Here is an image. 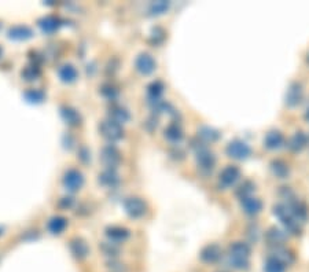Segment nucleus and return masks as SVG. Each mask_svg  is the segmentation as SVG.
I'll return each mask as SVG.
<instances>
[{"mask_svg":"<svg viewBox=\"0 0 309 272\" xmlns=\"http://www.w3.org/2000/svg\"><path fill=\"white\" fill-rule=\"evenodd\" d=\"M250 259V246L245 242H234L228 249V264L235 269H247Z\"/></svg>","mask_w":309,"mask_h":272,"instance_id":"obj_1","label":"nucleus"},{"mask_svg":"<svg viewBox=\"0 0 309 272\" xmlns=\"http://www.w3.org/2000/svg\"><path fill=\"white\" fill-rule=\"evenodd\" d=\"M273 214L275 217L280 220L283 227L286 228L287 232H290L293 235H298L301 232V223L294 217V214L291 213L286 204H277L273 206Z\"/></svg>","mask_w":309,"mask_h":272,"instance_id":"obj_2","label":"nucleus"},{"mask_svg":"<svg viewBox=\"0 0 309 272\" xmlns=\"http://www.w3.org/2000/svg\"><path fill=\"white\" fill-rule=\"evenodd\" d=\"M99 131L100 135L103 136L105 139H107L109 142H117L120 139H123L124 136V129L123 125L114 123L113 120H103L102 123L99 124Z\"/></svg>","mask_w":309,"mask_h":272,"instance_id":"obj_3","label":"nucleus"},{"mask_svg":"<svg viewBox=\"0 0 309 272\" xmlns=\"http://www.w3.org/2000/svg\"><path fill=\"white\" fill-rule=\"evenodd\" d=\"M195 159H196V165L200 167V169L202 172L209 173L213 171L214 164H216V157H214L213 153L209 151L205 146H196Z\"/></svg>","mask_w":309,"mask_h":272,"instance_id":"obj_4","label":"nucleus"},{"mask_svg":"<svg viewBox=\"0 0 309 272\" xmlns=\"http://www.w3.org/2000/svg\"><path fill=\"white\" fill-rule=\"evenodd\" d=\"M226 153L231 158L243 161V159L249 158L250 154H251V149L246 142L237 139V141H232L228 143L227 147H226Z\"/></svg>","mask_w":309,"mask_h":272,"instance_id":"obj_5","label":"nucleus"},{"mask_svg":"<svg viewBox=\"0 0 309 272\" xmlns=\"http://www.w3.org/2000/svg\"><path fill=\"white\" fill-rule=\"evenodd\" d=\"M124 209L129 217L139 219L145 216L146 212H147V205L139 197H129L124 202Z\"/></svg>","mask_w":309,"mask_h":272,"instance_id":"obj_6","label":"nucleus"},{"mask_svg":"<svg viewBox=\"0 0 309 272\" xmlns=\"http://www.w3.org/2000/svg\"><path fill=\"white\" fill-rule=\"evenodd\" d=\"M62 183H64V187L66 190L76 193L84 184V175L80 171H77V169H69V171L65 172Z\"/></svg>","mask_w":309,"mask_h":272,"instance_id":"obj_7","label":"nucleus"},{"mask_svg":"<svg viewBox=\"0 0 309 272\" xmlns=\"http://www.w3.org/2000/svg\"><path fill=\"white\" fill-rule=\"evenodd\" d=\"M100 161L105 165L106 169H116V167L121 161V154H120L119 149L111 145L105 146L100 150Z\"/></svg>","mask_w":309,"mask_h":272,"instance_id":"obj_8","label":"nucleus"},{"mask_svg":"<svg viewBox=\"0 0 309 272\" xmlns=\"http://www.w3.org/2000/svg\"><path fill=\"white\" fill-rule=\"evenodd\" d=\"M135 68L143 76H149L157 69V62L153 58V55H150L149 52H142V54L137 55L136 61H135Z\"/></svg>","mask_w":309,"mask_h":272,"instance_id":"obj_9","label":"nucleus"},{"mask_svg":"<svg viewBox=\"0 0 309 272\" xmlns=\"http://www.w3.org/2000/svg\"><path fill=\"white\" fill-rule=\"evenodd\" d=\"M239 179H241V171H239L238 167H234V165L226 167L220 173V177H218L220 184L223 187H232Z\"/></svg>","mask_w":309,"mask_h":272,"instance_id":"obj_10","label":"nucleus"},{"mask_svg":"<svg viewBox=\"0 0 309 272\" xmlns=\"http://www.w3.org/2000/svg\"><path fill=\"white\" fill-rule=\"evenodd\" d=\"M223 256V250L217 243H210V245L205 246L204 249L201 250L200 259L206 264L217 263L218 260L221 259Z\"/></svg>","mask_w":309,"mask_h":272,"instance_id":"obj_11","label":"nucleus"},{"mask_svg":"<svg viewBox=\"0 0 309 272\" xmlns=\"http://www.w3.org/2000/svg\"><path fill=\"white\" fill-rule=\"evenodd\" d=\"M304 96V90L301 83H291L286 92V104L289 107H296L301 103Z\"/></svg>","mask_w":309,"mask_h":272,"instance_id":"obj_12","label":"nucleus"},{"mask_svg":"<svg viewBox=\"0 0 309 272\" xmlns=\"http://www.w3.org/2000/svg\"><path fill=\"white\" fill-rule=\"evenodd\" d=\"M241 206L243 209V212L249 216H256L263 210V202L257 197H246L243 200H241Z\"/></svg>","mask_w":309,"mask_h":272,"instance_id":"obj_13","label":"nucleus"},{"mask_svg":"<svg viewBox=\"0 0 309 272\" xmlns=\"http://www.w3.org/2000/svg\"><path fill=\"white\" fill-rule=\"evenodd\" d=\"M106 236L113 243H123V242H125L131 236V232L127 228H124V227L113 226L106 228Z\"/></svg>","mask_w":309,"mask_h":272,"instance_id":"obj_14","label":"nucleus"},{"mask_svg":"<svg viewBox=\"0 0 309 272\" xmlns=\"http://www.w3.org/2000/svg\"><path fill=\"white\" fill-rule=\"evenodd\" d=\"M69 248H70V252L74 254V257H77V259H84L90 253L88 243L82 238H73L69 243Z\"/></svg>","mask_w":309,"mask_h":272,"instance_id":"obj_15","label":"nucleus"},{"mask_svg":"<svg viewBox=\"0 0 309 272\" xmlns=\"http://www.w3.org/2000/svg\"><path fill=\"white\" fill-rule=\"evenodd\" d=\"M7 35H9L10 40L25 41L33 36V31L31 28L23 26V25H17V26L11 28Z\"/></svg>","mask_w":309,"mask_h":272,"instance_id":"obj_16","label":"nucleus"},{"mask_svg":"<svg viewBox=\"0 0 309 272\" xmlns=\"http://www.w3.org/2000/svg\"><path fill=\"white\" fill-rule=\"evenodd\" d=\"M285 143V136L279 131H269L264 139V146L268 150L280 149Z\"/></svg>","mask_w":309,"mask_h":272,"instance_id":"obj_17","label":"nucleus"},{"mask_svg":"<svg viewBox=\"0 0 309 272\" xmlns=\"http://www.w3.org/2000/svg\"><path fill=\"white\" fill-rule=\"evenodd\" d=\"M308 145V136L305 135L304 132H296L294 135L291 136L290 141L287 143L289 149L293 151V153H298L301 150H304Z\"/></svg>","mask_w":309,"mask_h":272,"instance_id":"obj_18","label":"nucleus"},{"mask_svg":"<svg viewBox=\"0 0 309 272\" xmlns=\"http://www.w3.org/2000/svg\"><path fill=\"white\" fill-rule=\"evenodd\" d=\"M39 28H40L41 31L44 33H54L57 32L60 26L62 25L61 23V19L57 18V17H52V15H48V17H44V18L39 19Z\"/></svg>","mask_w":309,"mask_h":272,"instance_id":"obj_19","label":"nucleus"},{"mask_svg":"<svg viewBox=\"0 0 309 272\" xmlns=\"http://www.w3.org/2000/svg\"><path fill=\"white\" fill-rule=\"evenodd\" d=\"M99 183L102 186L113 188V187H116L120 183L119 173L116 172V169H105L99 175Z\"/></svg>","mask_w":309,"mask_h":272,"instance_id":"obj_20","label":"nucleus"},{"mask_svg":"<svg viewBox=\"0 0 309 272\" xmlns=\"http://www.w3.org/2000/svg\"><path fill=\"white\" fill-rule=\"evenodd\" d=\"M61 116L64 118V121L68 125H72V127H76L78 124L81 123V116L78 113L77 110L73 109V107H69V106H65L61 109Z\"/></svg>","mask_w":309,"mask_h":272,"instance_id":"obj_21","label":"nucleus"},{"mask_svg":"<svg viewBox=\"0 0 309 272\" xmlns=\"http://www.w3.org/2000/svg\"><path fill=\"white\" fill-rule=\"evenodd\" d=\"M58 74H60L61 81L66 83V84H72V83L76 81L78 77L77 69L70 64L64 65V66L58 70Z\"/></svg>","mask_w":309,"mask_h":272,"instance_id":"obj_22","label":"nucleus"},{"mask_svg":"<svg viewBox=\"0 0 309 272\" xmlns=\"http://www.w3.org/2000/svg\"><path fill=\"white\" fill-rule=\"evenodd\" d=\"M109 118L113 120L114 123L123 125L129 120V112L125 107H121V106H113L109 110Z\"/></svg>","mask_w":309,"mask_h":272,"instance_id":"obj_23","label":"nucleus"},{"mask_svg":"<svg viewBox=\"0 0 309 272\" xmlns=\"http://www.w3.org/2000/svg\"><path fill=\"white\" fill-rule=\"evenodd\" d=\"M271 171L279 179H286L290 175L289 165L285 161H282V159H273L272 162H271Z\"/></svg>","mask_w":309,"mask_h":272,"instance_id":"obj_24","label":"nucleus"},{"mask_svg":"<svg viewBox=\"0 0 309 272\" xmlns=\"http://www.w3.org/2000/svg\"><path fill=\"white\" fill-rule=\"evenodd\" d=\"M68 226V220L64 217V216H54L48 222V231L54 235H58L61 232L65 231V228Z\"/></svg>","mask_w":309,"mask_h":272,"instance_id":"obj_25","label":"nucleus"},{"mask_svg":"<svg viewBox=\"0 0 309 272\" xmlns=\"http://www.w3.org/2000/svg\"><path fill=\"white\" fill-rule=\"evenodd\" d=\"M165 138H166L169 142H173V143L180 142L183 139L182 127H180L178 123L169 124L168 127H166V129H165Z\"/></svg>","mask_w":309,"mask_h":272,"instance_id":"obj_26","label":"nucleus"},{"mask_svg":"<svg viewBox=\"0 0 309 272\" xmlns=\"http://www.w3.org/2000/svg\"><path fill=\"white\" fill-rule=\"evenodd\" d=\"M165 87L164 84L161 81H154L151 83L149 88H147V92H149V99H150L151 104H155L157 102H159V98L162 95V92H164Z\"/></svg>","mask_w":309,"mask_h":272,"instance_id":"obj_27","label":"nucleus"},{"mask_svg":"<svg viewBox=\"0 0 309 272\" xmlns=\"http://www.w3.org/2000/svg\"><path fill=\"white\" fill-rule=\"evenodd\" d=\"M267 240L273 246H280L286 240V234L276 227H271L267 231Z\"/></svg>","mask_w":309,"mask_h":272,"instance_id":"obj_28","label":"nucleus"},{"mask_svg":"<svg viewBox=\"0 0 309 272\" xmlns=\"http://www.w3.org/2000/svg\"><path fill=\"white\" fill-rule=\"evenodd\" d=\"M286 264H283L280 260L269 256L264 264V272H286Z\"/></svg>","mask_w":309,"mask_h":272,"instance_id":"obj_29","label":"nucleus"},{"mask_svg":"<svg viewBox=\"0 0 309 272\" xmlns=\"http://www.w3.org/2000/svg\"><path fill=\"white\" fill-rule=\"evenodd\" d=\"M271 256L275 257V259L280 260V261H282L283 264H286V265L293 263V260H294L291 252H289V250L282 248V246H275V249L272 250V254H271Z\"/></svg>","mask_w":309,"mask_h":272,"instance_id":"obj_30","label":"nucleus"},{"mask_svg":"<svg viewBox=\"0 0 309 272\" xmlns=\"http://www.w3.org/2000/svg\"><path fill=\"white\" fill-rule=\"evenodd\" d=\"M198 135L204 139L205 142H216L220 138V133H218V131H216L214 128H210V127H201L200 129H198Z\"/></svg>","mask_w":309,"mask_h":272,"instance_id":"obj_31","label":"nucleus"},{"mask_svg":"<svg viewBox=\"0 0 309 272\" xmlns=\"http://www.w3.org/2000/svg\"><path fill=\"white\" fill-rule=\"evenodd\" d=\"M171 7V2H166V0H159V2H155L150 6V14L151 15H162L164 13H166Z\"/></svg>","mask_w":309,"mask_h":272,"instance_id":"obj_32","label":"nucleus"},{"mask_svg":"<svg viewBox=\"0 0 309 272\" xmlns=\"http://www.w3.org/2000/svg\"><path fill=\"white\" fill-rule=\"evenodd\" d=\"M255 184L251 183V181H245L243 184H242L239 188L237 190V195L239 200H243V198H246V197H250V195H253V193H255Z\"/></svg>","mask_w":309,"mask_h":272,"instance_id":"obj_33","label":"nucleus"},{"mask_svg":"<svg viewBox=\"0 0 309 272\" xmlns=\"http://www.w3.org/2000/svg\"><path fill=\"white\" fill-rule=\"evenodd\" d=\"M25 98H26L27 102H31V103H41L46 95H44V92H41L39 90H29L25 92Z\"/></svg>","mask_w":309,"mask_h":272,"instance_id":"obj_34","label":"nucleus"},{"mask_svg":"<svg viewBox=\"0 0 309 272\" xmlns=\"http://www.w3.org/2000/svg\"><path fill=\"white\" fill-rule=\"evenodd\" d=\"M39 76H40V69L37 68L36 65L26 66V68L22 70V77L25 78L26 81H33V80H36Z\"/></svg>","mask_w":309,"mask_h":272,"instance_id":"obj_35","label":"nucleus"},{"mask_svg":"<svg viewBox=\"0 0 309 272\" xmlns=\"http://www.w3.org/2000/svg\"><path fill=\"white\" fill-rule=\"evenodd\" d=\"M99 248L102 249V252H103L106 256H109V257H116V256L120 253V249L113 242H103V243H100Z\"/></svg>","mask_w":309,"mask_h":272,"instance_id":"obj_36","label":"nucleus"},{"mask_svg":"<svg viewBox=\"0 0 309 272\" xmlns=\"http://www.w3.org/2000/svg\"><path fill=\"white\" fill-rule=\"evenodd\" d=\"M100 92H102V95L106 96L107 99H114L116 96L119 95V91H117V88L113 86H110V84H105V86L100 88Z\"/></svg>","mask_w":309,"mask_h":272,"instance_id":"obj_37","label":"nucleus"},{"mask_svg":"<svg viewBox=\"0 0 309 272\" xmlns=\"http://www.w3.org/2000/svg\"><path fill=\"white\" fill-rule=\"evenodd\" d=\"M109 268L114 272H116V271H117V272H125V267H124V264L117 263V261H110Z\"/></svg>","mask_w":309,"mask_h":272,"instance_id":"obj_38","label":"nucleus"},{"mask_svg":"<svg viewBox=\"0 0 309 272\" xmlns=\"http://www.w3.org/2000/svg\"><path fill=\"white\" fill-rule=\"evenodd\" d=\"M73 204V200L70 198V197H68V198H62L60 202V205L62 206V208H70Z\"/></svg>","mask_w":309,"mask_h":272,"instance_id":"obj_39","label":"nucleus"},{"mask_svg":"<svg viewBox=\"0 0 309 272\" xmlns=\"http://www.w3.org/2000/svg\"><path fill=\"white\" fill-rule=\"evenodd\" d=\"M305 118H306V120H309V110L306 112V114H305Z\"/></svg>","mask_w":309,"mask_h":272,"instance_id":"obj_40","label":"nucleus"},{"mask_svg":"<svg viewBox=\"0 0 309 272\" xmlns=\"http://www.w3.org/2000/svg\"><path fill=\"white\" fill-rule=\"evenodd\" d=\"M2 54H3V50H2V47H0V57H2Z\"/></svg>","mask_w":309,"mask_h":272,"instance_id":"obj_41","label":"nucleus"},{"mask_svg":"<svg viewBox=\"0 0 309 272\" xmlns=\"http://www.w3.org/2000/svg\"><path fill=\"white\" fill-rule=\"evenodd\" d=\"M308 62H309V52H308Z\"/></svg>","mask_w":309,"mask_h":272,"instance_id":"obj_42","label":"nucleus"},{"mask_svg":"<svg viewBox=\"0 0 309 272\" xmlns=\"http://www.w3.org/2000/svg\"><path fill=\"white\" fill-rule=\"evenodd\" d=\"M0 234H2V230H0Z\"/></svg>","mask_w":309,"mask_h":272,"instance_id":"obj_43","label":"nucleus"}]
</instances>
